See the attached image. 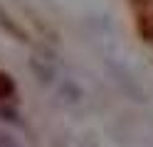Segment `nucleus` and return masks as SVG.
<instances>
[{
    "mask_svg": "<svg viewBox=\"0 0 153 147\" xmlns=\"http://www.w3.org/2000/svg\"><path fill=\"white\" fill-rule=\"evenodd\" d=\"M13 81H10V76H5V74H0V98H7L13 93Z\"/></svg>",
    "mask_w": 153,
    "mask_h": 147,
    "instance_id": "nucleus-1",
    "label": "nucleus"
},
{
    "mask_svg": "<svg viewBox=\"0 0 153 147\" xmlns=\"http://www.w3.org/2000/svg\"><path fill=\"white\" fill-rule=\"evenodd\" d=\"M0 147H22V145L17 142L13 135H7V132H0Z\"/></svg>",
    "mask_w": 153,
    "mask_h": 147,
    "instance_id": "nucleus-2",
    "label": "nucleus"
}]
</instances>
